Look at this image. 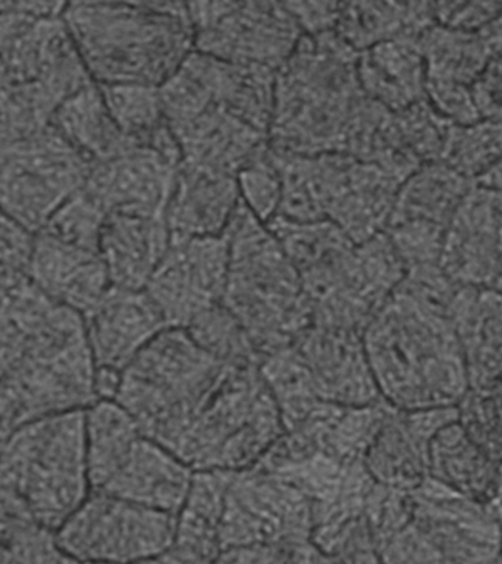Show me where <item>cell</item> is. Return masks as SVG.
<instances>
[{"label":"cell","instance_id":"44dd1931","mask_svg":"<svg viewBox=\"0 0 502 564\" xmlns=\"http://www.w3.org/2000/svg\"><path fill=\"white\" fill-rule=\"evenodd\" d=\"M84 317L97 372L121 375L157 334L167 328L144 290H109Z\"/></svg>","mask_w":502,"mask_h":564},{"label":"cell","instance_id":"816d5d0a","mask_svg":"<svg viewBox=\"0 0 502 564\" xmlns=\"http://www.w3.org/2000/svg\"><path fill=\"white\" fill-rule=\"evenodd\" d=\"M470 93L479 119L502 122V59L489 61Z\"/></svg>","mask_w":502,"mask_h":564},{"label":"cell","instance_id":"3957f363","mask_svg":"<svg viewBox=\"0 0 502 564\" xmlns=\"http://www.w3.org/2000/svg\"><path fill=\"white\" fill-rule=\"evenodd\" d=\"M62 20L99 86H162L194 51L187 3L73 2Z\"/></svg>","mask_w":502,"mask_h":564},{"label":"cell","instance_id":"ee69618b","mask_svg":"<svg viewBox=\"0 0 502 564\" xmlns=\"http://www.w3.org/2000/svg\"><path fill=\"white\" fill-rule=\"evenodd\" d=\"M106 216L108 214L103 207L81 188L57 207L42 231L69 245L99 251L100 234Z\"/></svg>","mask_w":502,"mask_h":564},{"label":"cell","instance_id":"9c48e42d","mask_svg":"<svg viewBox=\"0 0 502 564\" xmlns=\"http://www.w3.org/2000/svg\"><path fill=\"white\" fill-rule=\"evenodd\" d=\"M282 205L299 220H330L354 245L385 232L400 181L346 153L285 156Z\"/></svg>","mask_w":502,"mask_h":564},{"label":"cell","instance_id":"4fadbf2b","mask_svg":"<svg viewBox=\"0 0 502 564\" xmlns=\"http://www.w3.org/2000/svg\"><path fill=\"white\" fill-rule=\"evenodd\" d=\"M194 51L232 64L276 70L303 31L284 2L187 3Z\"/></svg>","mask_w":502,"mask_h":564},{"label":"cell","instance_id":"5bb4252c","mask_svg":"<svg viewBox=\"0 0 502 564\" xmlns=\"http://www.w3.org/2000/svg\"><path fill=\"white\" fill-rule=\"evenodd\" d=\"M312 531L310 501L290 480L254 467L229 476L220 524L222 551L298 544L310 541Z\"/></svg>","mask_w":502,"mask_h":564},{"label":"cell","instance_id":"ab89813d","mask_svg":"<svg viewBox=\"0 0 502 564\" xmlns=\"http://www.w3.org/2000/svg\"><path fill=\"white\" fill-rule=\"evenodd\" d=\"M502 159V122L479 119L470 126L449 127L440 162L478 183Z\"/></svg>","mask_w":502,"mask_h":564},{"label":"cell","instance_id":"f546056e","mask_svg":"<svg viewBox=\"0 0 502 564\" xmlns=\"http://www.w3.org/2000/svg\"><path fill=\"white\" fill-rule=\"evenodd\" d=\"M48 127L92 165L139 148L119 130L96 83L66 97L57 106Z\"/></svg>","mask_w":502,"mask_h":564},{"label":"cell","instance_id":"94428289","mask_svg":"<svg viewBox=\"0 0 502 564\" xmlns=\"http://www.w3.org/2000/svg\"><path fill=\"white\" fill-rule=\"evenodd\" d=\"M491 505L493 506V510H495L498 522H500L501 536H502V502H491Z\"/></svg>","mask_w":502,"mask_h":564},{"label":"cell","instance_id":"cb8c5ba5","mask_svg":"<svg viewBox=\"0 0 502 564\" xmlns=\"http://www.w3.org/2000/svg\"><path fill=\"white\" fill-rule=\"evenodd\" d=\"M170 245L165 215L110 212L101 229L99 254L114 289L141 291Z\"/></svg>","mask_w":502,"mask_h":564},{"label":"cell","instance_id":"d4e9b609","mask_svg":"<svg viewBox=\"0 0 502 564\" xmlns=\"http://www.w3.org/2000/svg\"><path fill=\"white\" fill-rule=\"evenodd\" d=\"M174 132L181 161L237 176L266 153L269 135L211 104Z\"/></svg>","mask_w":502,"mask_h":564},{"label":"cell","instance_id":"bcb514c9","mask_svg":"<svg viewBox=\"0 0 502 564\" xmlns=\"http://www.w3.org/2000/svg\"><path fill=\"white\" fill-rule=\"evenodd\" d=\"M403 262L405 272L423 267H439L445 229L422 223L392 224L385 231Z\"/></svg>","mask_w":502,"mask_h":564},{"label":"cell","instance_id":"d6a6232c","mask_svg":"<svg viewBox=\"0 0 502 564\" xmlns=\"http://www.w3.org/2000/svg\"><path fill=\"white\" fill-rule=\"evenodd\" d=\"M473 185L444 162L425 163L401 183L388 227L422 223L447 229Z\"/></svg>","mask_w":502,"mask_h":564},{"label":"cell","instance_id":"7a4b0ae2","mask_svg":"<svg viewBox=\"0 0 502 564\" xmlns=\"http://www.w3.org/2000/svg\"><path fill=\"white\" fill-rule=\"evenodd\" d=\"M359 53L335 31L303 35L276 70L269 148L291 156L346 153L368 96L357 74Z\"/></svg>","mask_w":502,"mask_h":564},{"label":"cell","instance_id":"7402d4cb","mask_svg":"<svg viewBox=\"0 0 502 564\" xmlns=\"http://www.w3.org/2000/svg\"><path fill=\"white\" fill-rule=\"evenodd\" d=\"M24 275L53 302L81 316L112 289L99 251L69 245L46 231L34 234Z\"/></svg>","mask_w":502,"mask_h":564},{"label":"cell","instance_id":"5b68a950","mask_svg":"<svg viewBox=\"0 0 502 564\" xmlns=\"http://www.w3.org/2000/svg\"><path fill=\"white\" fill-rule=\"evenodd\" d=\"M0 476L33 522L55 533L91 491L86 410L37 419L0 438Z\"/></svg>","mask_w":502,"mask_h":564},{"label":"cell","instance_id":"9a60e30c","mask_svg":"<svg viewBox=\"0 0 502 564\" xmlns=\"http://www.w3.org/2000/svg\"><path fill=\"white\" fill-rule=\"evenodd\" d=\"M227 238L171 237L170 249L145 285L167 328H187L222 303L228 278Z\"/></svg>","mask_w":502,"mask_h":564},{"label":"cell","instance_id":"d590c367","mask_svg":"<svg viewBox=\"0 0 502 564\" xmlns=\"http://www.w3.org/2000/svg\"><path fill=\"white\" fill-rule=\"evenodd\" d=\"M134 417L117 401L97 400L86 409V453L91 491L112 478L140 436Z\"/></svg>","mask_w":502,"mask_h":564},{"label":"cell","instance_id":"e0dca14e","mask_svg":"<svg viewBox=\"0 0 502 564\" xmlns=\"http://www.w3.org/2000/svg\"><path fill=\"white\" fill-rule=\"evenodd\" d=\"M325 403L361 408L382 401L365 357L363 334L310 325L291 343Z\"/></svg>","mask_w":502,"mask_h":564},{"label":"cell","instance_id":"91938a15","mask_svg":"<svg viewBox=\"0 0 502 564\" xmlns=\"http://www.w3.org/2000/svg\"><path fill=\"white\" fill-rule=\"evenodd\" d=\"M491 502H502V462L498 463L495 491Z\"/></svg>","mask_w":502,"mask_h":564},{"label":"cell","instance_id":"6125c7cd","mask_svg":"<svg viewBox=\"0 0 502 564\" xmlns=\"http://www.w3.org/2000/svg\"><path fill=\"white\" fill-rule=\"evenodd\" d=\"M11 272L12 271H8V269L0 267V289H2L4 281H7V278H8L9 273H11Z\"/></svg>","mask_w":502,"mask_h":564},{"label":"cell","instance_id":"484cf974","mask_svg":"<svg viewBox=\"0 0 502 564\" xmlns=\"http://www.w3.org/2000/svg\"><path fill=\"white\" fill-rule=\"evenodd\" d=\"M193 476L192 467L171 449L141 435L99 492L176 516L192 488Z\"/></svg>","mask_w":502,"mask_h":564},{"label":"cell","instance_id":"f5cc1de1","mask_svg":"<svg viewBox=\"0 0 502 564\" xmlns=\"http://www.w3.org/2000/svg\"><path fill=\"white\" fill-rule=\"evenodd\" d=\"M304 35L330 33L337 25V2H284Z\"/></svg>","mask_w":502,"mask_h":564},{"label":"cell","instance_id":"f907efd6","mask_svg":"<svg viewBox=\"0 0 502 564\" xmlns=\"http://www.w3.org/2000/svg\"><path fill=\"white\" fill-rule=\"evenodd\" d=\"M33 241V232L0 209V267L25 273Z\"/></svg>","mask_w":502,"mask_h":564},{"label":"cell","instance_id":"52a82bcc","mask_svg":"<svg viewBox=\"0 0 502 564\" xmlns=\"http://www.w3.org/2000/svg\"><path fill=\"white\" fill-rule=\"evenodd\" d=\"M96 373L84 317L59 304L0 381V438L24 423L90 408L99 400Z\"/></svg>","mask_w":502,"mask_h":564},{"label":"cell","instance_id":"7bdbcfd3","mask_svg":"<svg viewBox=\"0 0 502 564\" xmlns=\"http://www.w3.org/2000/svg\"><path fill=\"white\" fill-rule=\"evenodd\" d=\"M458 423L470 438L493 458L502 462V379L489 386L469 388L457 404Z\"/></svg>","mask_w":502,"mask_h":564},{"label":"cell","instance_id":"ffe728a7","mask_svg":"<svg viewBox=\"0 0 502 564\" xmlns=\"http://www.w3.org/2000/svg\"><path fill=\"white\" fill-rule=\"evenodd\" d=\"M179 163L153 149L132 148L92 165L83 188L106 214L165 215Z\"/></svg>","mask_w":502,"mask_h":564},{"label":"cell","instance_id":"8992f818","mask_svg":"<svg viewBox=\"0 0 502 564\" xmlns=\"http://www.w3.org/2000/svg\"><path fill=\"white\" fill-rule=\"evenodd\" d=\"M225 366L184 328H165L127 366L113 400L134 417L143 435L174 449Z\"/></svg>","mask_w":502,"mask_h":564},{"label":"cell","instance_id":"be15d7a7","mask_svg":"<svg viewBox=\"0 0 502 564\" xmlns=\"http://www.w3.org/2000/svg\"><path fill=\"white\" fill-rule=\"evenodd\" d=\"M88 564H101V563H88Z\"/></svg>","mask_w":502,"mask_h":564},{"label":"cell","instance_id":"4dcf8cb0","mask_svg":"<svg viewBox=\"0 0 502 564\" xmlns=\"http://www.w3.org/2000/svg\"><path fill=\"white\" fill-rule=\"evenodd\" d=\"M434 25V2H346L334 31L360 53L392 40H421Z\"/></svg>","mask_w":502,"mask_h":564},{"label":"cell","instance_id":"d6986e66","mask_svg":"<svg viewBox=\"0 0 502 564\" xmlns=\"http://www.w3.org/2000/svg\"><path fill=\"white\" fill-rule=\"evenodd\" d=\"M457 419V408L417 412L392 409L364 454L365 469L382 487L412 492L429 478L432 438Z\"/></svg>","mask_w":502,"mask_h":564},{"label":"cell","instance_id":"277c9868","mask_svg":"<svg viewBox=\"0 0 502 564\" xmlns=\"http://www.w3.org/2000/svg\"><path fill=\"white\" fill-rule=\"evenodd\" d=\"M229 263L222 304L262 352L291 346L312 325L302 276L266 224L242 203L227 231Z\"/></svg>","mask_w":502,"mask_h":564},{"label":"cell","instance_id":"6da1fadb","mask_svg":"<svg viewBox=\"0 0 502 564\" xmlns=\"http://www.w3.org/2000/svg\"><path fill=\"white\" fill-rule=\"evenodd\" d=\"M363 344L379 395L392 409L457 408L469 390L448 304L404 281L365 326Z\"/></svg>","mask_w":502,"mask_h":564},{"label":"cell","instance_id":"f6af8a7d","mask_svg":"<svg viewBox=\"0 0 502 564\" xmlns=\"http://www.w3.org/2000/svg\"><path fill=\"white\" fill-rule=\"evenodd\" d=\"M237 184L242 205L260 223H271L280 212L282 198L281 171L273 161L271 149L237 175Z\"/></svg>","mask_w":502,"mask_h":564},{"label":"cell","instance_id":"60d3db41","mask_svg":"<svg viewBox=\"0 0 502 564\" xmlns=\"http://www.w3.org/2000/svg\"><path fill=\"white\" fill-rule=\"evenodd\" d=\"M189 337L220 364L231 366H259L262 352L222 303L207 308L187 326Z\"/></svg>","mask_w":502,"mask_h":564},{"label":"cell","instance_id":"7c38bea8","mask_svg":"<svg viewBox=\"0 0 502 564\" xmlns=\"http://www.w3.org/2000/svg\"><path fill=\"white\" fill-rule=\"evenodd\" d=\"M404 276L385 232L356 245L337 263L302 278L312 325L363 334Z\"/></svg>","mask_w":502,"mask_h":564},{"label":"cell","instance_id":"681fc988","mask_svg":"<svg viewBox=\"0 0 502 564\" xmlns=\"http://www.w3.org/2000/svg\"><path fill=\"white\" fill-rule=\"evenodd\" d=\"M436 24L479 33L502 12V2H434Z\"/></svg>","mask_w":502,"mask_h":564},{"label":"cell","instance_id":"e575fe53","mask_svg":"<svg viewBox=\"0 0 502 564\" xmlns=\"http://www.w3.org/2000/svg\"><path fill=\"white\" fill-rule=\"evenodd\" d=\"M99 87L113 121L132 144L181 161L179 145L163 115L159 87L141 84Z\"/></svg>","mask_w":502,"mask_h":564},{"label":"cell","instance_id":"30bf717a","mask_svg":"<svg viewBox=\"0 0 502 564\" xmlns=\"http://www.w3.org/2000/svg\"><path fill=\"white\" fill-rule=\"evenodd\" d=\"M92 163L52 127L0 145V209L37 234L84 187Z\"/></svg>","mask_w":502,"mask_h":564},{"label":"cell","instance_id":"83f0119b","mask_svg":"<svg viewBox=\"0 0 502 564\" xmlns=\"http://www.w3.org/2000/svg\"><path fill=\"white\" fill-rule=\"evenodd\" d=\"M185 64L200 78L214 104L269 135L275 104V70L232 64L197 51L189 53Z\"/></svg>","mask_w":502,"mask_h":564},{"label":"cell","instance_id":"b9f144b4","mask_svg":"<svg viewBox=\"0 0 502 564\" xmlns=\"http://www.w3.org/2000/svg\"><path fill=\"white\" fill-rule=\"evenodd\" d=\"M392 119L396 143L410 162L421 167L425 163L440 161L452 123L436 112L429 101H417L399 112H392Z\"/></svg>","mask_w":502,"mask_h":564},{"label":"cell","instance_id":"f35d334b","mask_svg":"<svg viewBox=\"0 0 502 564\" xmlns=\"http://www.w3.org/2000/svg\"><path fill=\"white\" fill-rule=\"evenodd\" d=\"M259 369L280 410L285 431L298 425L320 403L306 366L290 346L264 356Z\"/></svg>","mask_w":502,"mask_h":564},{"label":"cell","instance_id":"6f0895ef","mask_svg":"<svg viewBox=\"0 0 502 564\" xmlns=\"http://www.w3.org/2000/svg\"><path fill=\"white\" fill-rule=\"evenodd\" d=\"M134 564H201L198 560L193 558L192 555L185 554L184 551L171 545L170 549L162 551L153 557L141 560Z\"/></svg>","mask_w":502,"mask_h":564},{"label":"cell","instance_id":"f1b7e54d","mask_svg":"<svg viewBox=\"0 0 502 564\" xmlns=\"http://www.w3.org/2000/svg\"><path fill=\"white\" fill-rule=\"evenodd\" d=\"M357 74L364 95L391 112L426 99L425 59L418 40H392L360 52Z\"/></svg>","mask_w":502,"mask_h":564},{"label":"cell","instance_id":"1f68e13d","mask_svg":"<svg viewBox=\"0 0 502 564\" xmlns=\"http://www.w3.org/2000/svg\"><path fill=\"white\" fill-rule=\"evenodd\" d=\"M498 463L489 457L458 421L436 432L429 445V478L462 496L491 502Z\"/></svg>","mask_w":502,"mask_h":564},{"label":"cell","instance_id":"8d00e7d4","mask_svg":"<svg viewBox=\"0 0 502 564\" xmlns=\"http://www.w3.org/2000/svg\"><path fill=\"white\" fill-rule=\"evenodd\" d=\"M418 43L425 59L426 83L470 88L491 61L478 33L436 24Z\"/></svg>","mask_w":502,"mask_h":564},{"label":"cell","instance_id":"ac0fdd59","mask_svg":"<svg viewBox=\"0 0 502 564\" xmlns=\"http://www.w3.org/2000/svg\"><path fill=\"white\" fill-rule=\"evenodd\" d=\"M439 267L460 286H493L502 272V193L473 185L445 229Z\"/></svg>","mask_w":502,"mask_h":564},{"label":"cell","instance_id":"11a10c76","mask_svg":"<svg viewBox=\"0 0 502 564\" xmlns=\"http://www.w3.org/2000/svg\"><path fill=\"white\" fill-rule=\"evenodd\" d=\"M35 20L33 2H0V57Z\"/></svg>","mask_w":502,"mask_h":564},{"label":"cell","instance_id":"836d02e7","mask_svg":"<svg viewBox=\"0 0 502 564\" xmlns=\"http://www.w3.org/2000/svg\"><path fill=\"white\" fill-rule=\"evenodd\" d=\"M229 476V471H194L192 488L176 514L172 545L201 564H215L222 553L220 524Z\"/></svg>","mask_w":502,"mask_h":564},{"label":"cell","instance_id":"ba28073f","mask_svg":"<svg viewBox=\"0 0 502 564\" xmlns=\"http://www.w3.org/2000/svg\"><path fill=\"white\" fill-rule=\"evenodd\" d=\"M284 432L259 366L228 365L172 453L194 471L233 474L258 465Z\"/></svg>","mask_w":502,"mask_h":564},{"label":"cell","instance_id":"db71d44e","mask_svg":"<svg viewBox=\"0 0 502 564\" xmlns=\"http://www.w3.org/2000/svg\"><path fill=\"white\" fill-rule=\"evenodd\" d=\"M33 527L37 524L31 519L24 502L0 476V545Z\"/></svg>","mask_w":502,"mask_h":564},{"label":"cell","instance_id":"c3c4849f","mask_svg":"<svg viewBox=\"0 0 502 564\" xmlns=\"http://www.w3.org/2000/svg\"><path fill=\"white\" fill-rule=\"evenodd\" d=\"M0 564H81L56 544L55 535L42 528H30L0 545Z\"/></svg>","mask_w":502,"mask_h":564},{"label":"cell","instance_id":"680465c9","mask_svg":"<svg viewBox=\"0 0 502 564\" xmlns=\"http://www.w3.org/2000/svg\"><path fill=\"white\" fill-rule=\"evenodd\" d=\"M476 185L493 189V192L502 193V159L492 167L491 171L487 172V174H484Z\"/></svg>","mask_w":502,"mask_h":564},{"label":"cell","instance_id":"9f6ffc18","mask_svg":"<svg viewBox=\"0 0 502 564\" xmlns=\"http://www.w3.org/2000/svg\"><path fill=\"white\" fill-rule=\"evenodd\" d=\"M478 34L487 48L489 59H502V12Z\"/></svg>","mask_w":502,"mask_h":564},{"label":"cell","instance_id":"7dc6e473","mask_svg":"<svg viewBox=\"0 0 502 564\" xmlns=\"http://www.w3.org/2000/svg\"><path fill=\"white\" fill-rule=\"evenodd\" d=\"M378 554L382 564H449L412 519L379 544Z\"/></svg>","mask_w":502,"mask_h":564},{"label":"cell","instance_id":"4316f807","mask_svg":"<svg viewBox=\"0 0 502 564\" xmlns=\"http://www.w3.org/2000/svg\"><path fill=\"white\" fill-rule=\"evenodd\" d=\"M469 388L502 379V293L495 286H462L449 304Z\"/></svg>","mask_w":502,"mask_h":564},{"label":"cell","instance_id":"2e32d148","mask_svg":"<svg viewBox=\"0 0 502 564\" xmlns=\"http://www.w3.org/2000/svg\"><path fill=\"white\" fill-rule=\"evenodd\" d=\"M408 502L413 523L449 564H502L501 528L491 502L430 478L408 492Z\"/></svg>","mask_w":502,"mask_h":564},{"label":"cell","instance_id":"74e56055","mask_svg":"<svg viewBox=\"0 0 502 564\" xmlns=\"http://www.w3.org/2000/svg\"><path fill=\"white\" fill-rule=\"evenodd\" d=\"M266 225L288 256L291 263L297 269L299 276L337 262L356 246L330 220L298 223L275 216Z\"/></svg>","mask_w":502,"mask_h":564},{"label":"cell","instance_id":"603a6c76","mask_svg":"<svg viewBox=\"0 0 502 564\" xmlns=\"http://www.w3.org/2000/svg\"><path fill=\"white\" fill-rule=\"evenodd\" d=\"M237 176L181 161L165 209L171 237H218L240 206Z\"/></svg>","mask_w":502,"mask_h":564},{"label":"cell","instance_id":"8fae6325","mask_svg":"<svg viewBox=\"0 0 502 564\" xmlns=\"http://www.w3.org/2000/svg\"><path fill=\"white\" fill-rule=\"evenodd\" d=\"M176 516L90 491L53 535L81 564H134L170 549Z\"/></svg>","mask_w":502,"mask_h":564}]
</instances>
